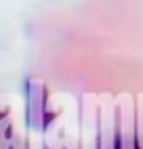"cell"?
Listing matches in <instances>:
<instances>
[{
  "instance_id": "6da1fadb",
  "label": "cell",
  "mask_w": 143,
  "mask_h": 149,
  "mask_svg": "<svg viewBox=\"0 0 143 149\" xmlns=\"http://www.w3.org/2000/svg\"><path fill=\"white\" fill-rule=\"evenodd\" d=\"M114 149H124V147H114Z\"/></svg>"
}]
</instances>
